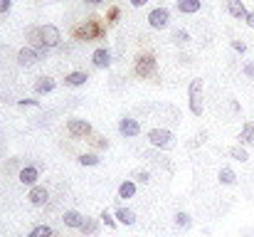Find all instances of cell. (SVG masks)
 I'll list each match as a JSON object with an SVG mask.
<instances>
[{"label":"cell","mask_w":254,"mask_h":237,"mask_svg":"<svg viewBox=\"0 0 254 237\" xmlns=\"http://www.w3.org/2000/svg\"><path fill=\"white\" fill-rule=\"evenodd\" d=\"M148 141L156 149H163V151H170L175 146V136H173V131H168V129H151L148 131Z\"/></svg>","instance_id":"obj_1"},{"label":"cell","mask_w":254,"mask_h":237,"mask_svg":"<svg viewBox=\"0 0 254 237\" xmlns=\"http://www.w3.org/2000/svg\"><path fill=\"white\" fill-rule=\"evenodd\" d=\"M101 35H104V27H101V22H99L96 17H91L86 25H82V27L74 30V37H77V40H84V42H89V40H99Z\"/></svg>","instance_id":"obj_2"},{"label":"cell","mask_w":254,"mask_h":237,"mask_svg":"<svg viewBox=\"0 0 254 237\" xmlns=\"http://www.w3.org/2000/svg\"><path fill=\"white\" fill-rule=\"evenodd\" d=\"M168 22H170L168 7H156V10L148 12V25H151L153 30H163V27H168Z\"/></svg>","instance_id":"obj_3"},{"label":"cell","mask_w":254,"mask_h":237,"mask_svg":"<svg viewBox=\"0 0 254 237\" xmlns=\"http://www.w3.org/2000/svg\"><path fill=\"white\" fill-rule=\"evenodd\" d=\"M136 75L138 77H153L156 75V57L153 55H141L136 60Z\"/></svg>","instance_id":"obj_4"},{"label":"cell","mask_w":254,"mask_h":237,"mask_svg":"<svg viewBox=\"0 0 254 237\" xmlns=\"http://www.w3.org/2000/svg\"><path fill=\"white\" fill-rule=\"evenodd\" d=\"M119 134H121L124 139H136V136L141 134V124H138L136 119H131V116H124V119L119 121Z\"/></svg>","instance_id":"obj_5"},{"label":"cell","mask_w":254,"mask_h":237,"mask_svg":"<svg viewBox=\"0 0 254 237\" xmlns=\"http://www.w3.org/2000/svg\"><path fill=\"white\" fill-rule=\"evenodd\" d=\"M200 89H202V79H192V84H190V111H192L195 116H200V114H202Z\"/></svg>","instance_id":"obj_6"},{"label":"cell","mask_w":254,"mask_h":237,"mask_svg":"<svg viewBox=\"0 0 254 237\" xmlns=\"http://www.w3.org/2000/svg\"><path fill=\"white\" fill-rule=\"evenodd\" d=\"M27 37H30V45L32 50H37L40 55H47V45H45V37H42V27H30L27 30Z\"/></svg>","instance_id":"obj_7"},{"label":"cell","mask_w":254,"mask_h":237,"mask_svg":"<svg viewBox=\"0 0 254 237\" xmlns=\"http://www.w3.org/2000/svg\"><path fill=\"white\" fill-rule=\"evenodd\" d=\"M67 129H69L72 136H89L91 134V126H89V121H84V119H69L67 121Z\"/></svg>","instance_id":"obj_8"},{"label":"cell","mask_w":254,"mask_h":237,"mask_svg":"<svg viewBox=\"0 0 254 237\" xmlns=\"http://www.w3.org/2000/svg\"><path fill=\"white\" fill-rule=\"evenodd\" d=\"M40 57H42V55H40L37 50H32V47H22V50L17 52V62H20L22 67H32Z\"/></svg>","instance_id":"obj_9"},{"label":"cell","mask_w":254,"mask_h":237,"mask_svg":"<svg viewBox=\"0 0 254 237\" xmlns=\"http://www.w3.org/2000/svg\"><path fill=\"white\" fill-rule=\"evenodd\" d=\"M91 62H94V67L104 70V67H109V65H111V52H109L106 47H99V50H94Z\"/></svg>","instance_id":"obj_10"},{"label":"cell","mask_w":254,"mask_h":237,"mask_svg":"<svg viewBox=\"0 0 254 237\" xmlns=\"http://www.w3.org/2000/svg\"><path fill=\"white\" fill-rule=\"evenodd\" d=\"M227 12L232 17H240V20H247V15H250V10L245 7L242 0H227Z\"/></svg>","instance_id":"obj_11"},{"label":"cell","mask_w":254,"mask_h":237,"mask_svg":"<svg viewBox=\"0 0 254 237\" xmlns=\"http://www.w3.org/2000/svg\"><path fill=\"white\" fill-rule=\"evenodd\" d=\"M42 37H45V45H47V47H57L60 40H62V37H60V30L52 27V25H45V27H42Z\"/></svg>","instance_id":"obj_12"},{"label":"cell","mask_w":254,"mask_h":237,"mask_svg":"<svg viewBox=\"0 0 254 237\" xmlns=\"http://www.w3.org/2000/svg\"><path fill=\"white\" fill-rule=\"evenodd\" d=\"M37 178H40V170H37L35 165H25V168L20 170V183H22V185H35Z\"/></svg>","instance_id":"obj_13"},{"label":"cell","mask_w":254,"mask_h":237,"mask_svg":"<svg viewBox=\"0 0 254 237\" xmlns=\"http://www.w3.org/2000/svg\"><path fill=\"white\" fill-rule=\"evenodd\" d=\"M27 198H30V203H32V205H45V203H47V198H50V193H47L42 185H32V190H30V195H27Z\"/></svg>","instance_id":"obj_14"},{"label":"cell","mask_w":254,"mask_h":237,"mask_svg":"<svg viewBox=\"0 0 254 237\" xmlns=\"http://www.w3.org/2000/svg\"><path fill=\"white\" fill-rule=\"evenodd\" d=\"M200 7H202V0H178V10L183 15H195L200 12Z\"/></svg>","instance_id":"obj_15"},{"label":"cell","mask_w":254,"mask_h":237,"mask_svg":"<svg viewBox=\"0 0 254 237\" xmlns=\"http://www.w3.org/2000/svg\"><path fill=\"white\" fill-rule=\"evenodd\" d=\"M114 218H116L121 225H136V213H133V210H128V208H124V205L116 210V215H114Z\"/></svg>","instance_id":"obj_16"},{"label":"cell","mask_w":254,"mask_h":237,"mask_svg":"<svg viewBox=\"0 0 254 237\" xmlns=\"http://www.w3.org/2000/svg\"><path fill=\"white\" fill-rule=\"evenodd\" d=\"M62 220H64V225H67V228H77V230H79V228H82V223H84V215H82V213H77V210H67Z\"/></svg>","instance_id":"obj_17"},{"label":"cell","mask_w":254,"mask_h":237,"mask_svg":"<svg viewBox=\"0 0 254 237\" xmlns=\"http://www.w3.org/2000/svg\"><path fill=\"white\" fill-rule=\"evenodd\" d=\"M240 144H242V146H254V124L252 121H247V124L242 126V131H240Z\"/></svg>","instance_id":"obj_18"},{"label":"cell","mask_w":254,"mask_h":237,"mask_svg":"<svg viewBox=\"0 0 254 237\" xmlns=\"http://www.w3.org/2000/svg\"><path fill=\"white\" fill-rule=\"evenodd\" d=\"M52 89H55V79L40 77L37 81H35V91H37V94H50Z\"/></svg>","instance_id":"obj_19"},{"label":"cell","mask_w":254,"mask_h":237,"mask_svg":"<svg viewBox=\"0 0 254 237\" xmlns=\"http://www.w3.org/2000/svg\"><path fill=\"white\" fill-rule=\"evenodd\" d=\"M86 79H89L86 72H69V75L64 77V84H69V86H82V84H86Z\"/></svg>","instance_id":"obj_20"},{"label":"cell","mask_w":254,"mask_h":237,"mask_svg":"<svg viewBox=\"0 0 254 237\" xmlns=\"http://www.w3.org/2000/svg\"><path fill=\"white\" fill-rule=\"evenodd\" d=\"M119 195H121L124 200L136 198V183H133V180H124V183L119 185Z\"/></svg>","instance_id":"obj_21"},{"label":"cell","mask_w":254,"mask_h":237,"mask_svg":"<svg viewBox=\"0 0 254 237\" xmlns=\"http://www.w3.org/2000/svg\"><path fill=\"white\" fill-rule=\"evenodd\" d=\"M220 183H222V185H237V173L225 165V168L220 170Z\"/></svg>","instance_id":"obj_22"},{"label":"cell","mask_w":254,"mask_h":237,"mask_svg":"<svg viewBox=\"0 0 254 237\" xmlns=\"http://www.w3.org/2000/svg\"><path fill=\"white\" fill-rule=\"evenodd\" d=\"M175 225H178V230H190L192 228V220H190L188 213H178L175 215Z\"/></svg>","instance_id":"obj_23"},{"label":"cell","mask_w":254,"mask_h":237,"mask_svg":"<svg viewBox=\"0 0 254 237\" xmlns=\"http://www.w3.org/2000/svg\"><path fill=\"white\" fill-rule=\"evenodd\" d=\"M84 235H96V230H99V223L94 220V218H84V223H82V228H79Z\"/></svg>","instance_id":"obj_24"},{"label":"cell","mask_w":254,"mask_h":237,"mask_svg":"<svg viewBox=\"0 0 254 237\" xmlns=\"http://www.w3.org/2000/svg\"><path fill=\"white\" fill-rule=\"evenodd\" d=\"M27 237H52V228H47V225H37V228L30 230V235Z\"/></svg>","instance_id":"obj_25"},{"label":"cell","mask_w":254,"mask_h":237,"mask_svg":"<svg viewBox=\"0 0 254 237\" xmlns=\"http://www.w3.org/2000/svg\"><path fill=\"white\" fill-rule=\"evenodd\" d=\"M173 42H175V45H185V42H190V35L178 27V30H173Z\"/></svg>","instance_id":"obj_26"},{"label":"cell","mask_w":254,"mask_h":237,"mask_svg":"<svg viewBox=\"0 0 254 237\" xmlns=\"http://www.w3.org/2000/svg\"><path fill=\"white\" fill-rule=\"evenodd\" d=\"M230 156L235 158V160H247V151H245V146H232L230 149Z\"/></svg>","instance_id":"obj_27"},{"label":"cell","mask_w":254,"mask_h":237,"mask_svg":"<svg viewBox=\"0 0 254 237\" xmlns=\"http://www.w3.org/2000/svg\"><path fill=\"white\" fill-rule=\"evenodd\" d=\"M79 163H82V165H99V156L84 154V156H79Z\"/></svg>","instance_id":"obj_28"},{"label":"cell","mask_w":254,"mask_h":237,"mask_svg":"<svg viewBox=\"0 0 254 237\" xmlns=\"http://www.w3.org/2000/svg\"><path fill=\"white\" fill-rule=\"evenodd\" d=\"M148 170H133V180H138V183H148Z\"/></svg>","instance_id":"obj_29"},{"label":"cell","mask_w":254,"mask_h":237,"mask_svg":"<svg viewBox=\"0 0 254 237\" xmlns=\"http://www.w3.org/2000/svg\"><path fill=\"white\" fill-rule=\"evenodd\" d=\"M101 218H104V225H106V228H116V220H114V215H111V213H106V210H104V213H101Z\"/></svg>","instance_id":"obj_30"},{"label":"cell","mask_w":254,"mask_h":237,"mask_svg":"<svg viewBox=\"0 0 254 237\" xmlns=\"http://www.w3.org/2000/svg\"><path fill=\"white\" fill-rule=\"evenodd\" d=\"M242 72H245L250 79H254V62H247V65L242 67Z\"/></svg>","instance_id":"obj_31"},{"label":"cell","mask_w":254,"mask_h":237,"mask_svg":"<svg viewBox=\"0 0 254 237\" xmlns=\"http://www.w3.org/2000/svg\"><path fill=\"white\" fill-rule=\"evenodd\" d=\"M232 47H235L237 52H242V55L247 52V45H245V42H240V40H232Z\"/></svg>","instance_id":"obj_32"},{"label":"cell","mask_w":254,"mask_h":237,"mask_svg":"<svg viewBox=\"0 0 254 237\" xmlns=\"http://www.w3.org/2000/svg\"><path fill=\"white\" fill-rule=\"evenodd\" d=\"M37 99H20V106H37Z\"/></svg>","instance_id":"obj_33"},{"label":"cell","mask_w":254,"mask_h":237,"mask_svg":"<svg viewBox=\"0 0 254 237\" xmlns=\"http://www.w3.org/2000/svg\"><path fill=\"white\" fill-rule=\"evenodd\" d=\"M116 17H119V7H111L109 10V22H116Z\"/></svg>","instance_id":"obj_34"},{"label":"cell","mask_w":254,"mask_h":237,"mask_svg":"<svg viewBox=\"0 0 254 237\" xmlns=\"http://www.w3.org/2000/svg\"><path fill=\"white\" fill-rule=\"evenodd\" d=\"M10 5H12V0H0V12H7Z\"/></svg>","instance_id":"obj_35"},{"label":"cell","mask_w":254,"mask_h":237,"mask_svg":"<svg viewBox=\"0 0 254 237\" xmlns=\"http://www.w3.org/2000/svg\"><path fill=\"white\" fill-rule=\"evenodd\" d=\"M146 2H148V0H131V5H133V7H143Z\"/></svg>","instance_id":"obj_36"},{"label":"cell","mask_w":254,"mask_h":237,"mask_svg":"<svg viewBox=\"0 0 254 237\" xmlns=\"http://www.w3.org/2000/svg\"><path fill=\"white\" fill-rule=\"evenodd\" d=\"M247 25H250V27H252V30H254V10H252V12H250V15H247Z\"/></svg>","instance_id":"obj_37"},{"label":"cell","mask_w":254,"mask_h":237,"mask_svg":"<svg viewBox=\"0 0 254 237\" xmlns=\"http://www.w3.org/2000/svg\"><path fill=\"white\" fill-rule=\"evenodd\" d=\"M86 2H91V5H96V2H101V0H86Z\"/></svg>","instance_id":"obj_38"}]
</instances>
